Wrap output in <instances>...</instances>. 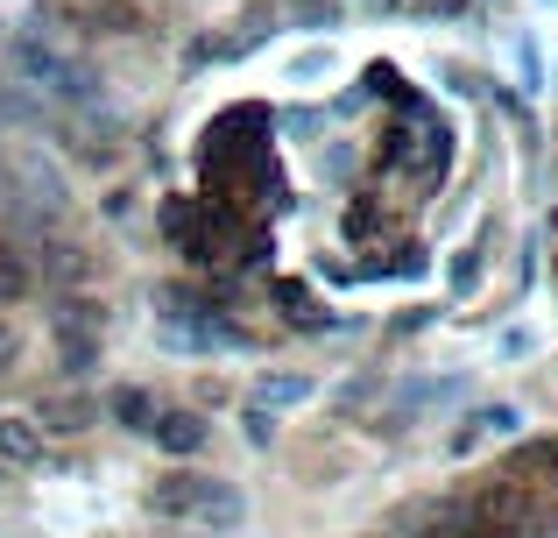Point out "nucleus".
I'll list each match as a JSON object with an SVG mask.
<instances>
[{"instance_id":"1","label":"nucleus","mask_w":558,"mask_h":538,"mask_svg":"<svg viewBox=\"0 0 558 538\" xmlns=\"http://www.w3.org/2000/svg\"><path fill=\"white\" fill-rule=\"evenodd\" d=\"M191 517L198 525H213V531H233L247 517V497L233 482H219V475H198V497H191Z\"/></svg>"},{"instance_id":"2","label":"nucleus","mask_w":558,"mask_h":538,"mask_svg":"<svg viewBox=\"0 0 558 538\" xmlns=\"http://www.w3.org/2000/svg\"><path fill=\"white\" fill-rule=\"evenodd\" d=\"M149 440L163 446L170 461H191V454H198V446H205V418H198V411H156Z\"/></svg>"},{"instance_id":"3","label":"nucleus","mask_w":558,"mask_h":538,"mask_svg":"<svg viewBox=\"0 0 558 538\" xmlns=\"http://www.w3.org/2000/svg\"><path fill=\"white\" fill-rule=\"evenodd\" d=\"M0 461H8V468H36L43 461V432L28 426V418H0Z\"/></svg>"},{"instance_id":"4","label":"nucleus","mask_w":558,"mask_h":538,"mask_svg":"<svg viewBox=\"0 0 558 538\" xmlns=\"http://www.w3.org/2000/svg\"><path fill=\"white\" fill-rule=\"evenodd\" d=\"M304 397H312V375H290V369H276V375H262V383H255V404H269V411L304 404Z\"/></svg>"},{"instance_id":"5","label":"nucleus","mask_w":558,"mask_h":538,"mask_svg":"<svg viewBox=\"0 0 558 538\" xmlns=\"http://www.w3.org/2000/svg\"><path fill=\"white\" fill-rule=\"evenodd\" d=\"M191 497H198V475H191V468H178V475H163V482H156V511H163V517H184Z\"/></svg>"},{"instance_id":"6","label":"nucleus","mask_w":558,"mask_h":538,"mask_svg":"<svg viewBox=\"0 0 558 538\" xmlns=\"http://www.w3.org/2000/svg\"><path fill=\"white\" fill-rule=\"evenodd\" d=\"M113 418H121V426H135V432L156 426V411H149V397H142V390H113Z\"/></svg>"},{"instance_id":"7","label":"nucleus","mask_w":558,"mask_h":538,"mask_svg":"<svg viewBox=\"0 0 558 538\" xmlns=\"http://www.w3.org/2000/svg\"><path fill=\"white\" fill-rule=\"evenodd\" d=\"M43 418H50L57 432H78V426H85V418H93V411H85L78 397H64V404H50V411H43Z\"/></svg>"},{"instance_id":"8","label":"nucleus","mask_w":558,"mask_h":538,"mask_svg":"<svg viewBox=\"0 0 558 538\" xmlns=\"http://www.w3.org/2000/svg\"><path fill=\"white\" fill-rule=\"evenodd\" d=\"M523 461H531V468L545 475V482H551V497H558V446H531V454H523Z\"/></svg>"},{"instance_id":"9","label":"nucleus","mask_w":558,"mask_h":538,"mask_svg":"<svg viewBox=\"0 0 558 538\" xmlns=\"http://www.w3.org/2000/svg\"><path fill=\"white\" fill-rule=\"evenodd\" d=\"M474 276H481V249H466V255H452V284H474Z\"/></svg>"},{"instance_id":"10","label":"nucleus","mask_w":558,"mask_h":538,"mask_svg":"<svg viewBox=\"0 0 558 538\" xmlns=\"http://www.w3.org/2000/svg\"><path fill=\"white\" fill-rule=\"evenodd\" d=\"M481 432H517V411H509V404H495V411H481Z\"/></svg>"},{"instance_id":"11","label":"nucleus","mask_w":558,"mask_h":538,"mask_svg":"<svg viewBox=\"0 0 558 538\" xmlns=\"http://www.w3.org/2000/svg\"><path fill=\"white\" fill-rule=\"evenodd\" d=\"M247 440H255V446H269V440H276V426H269V411H247Z\"/></svg>"}]
</instances>
